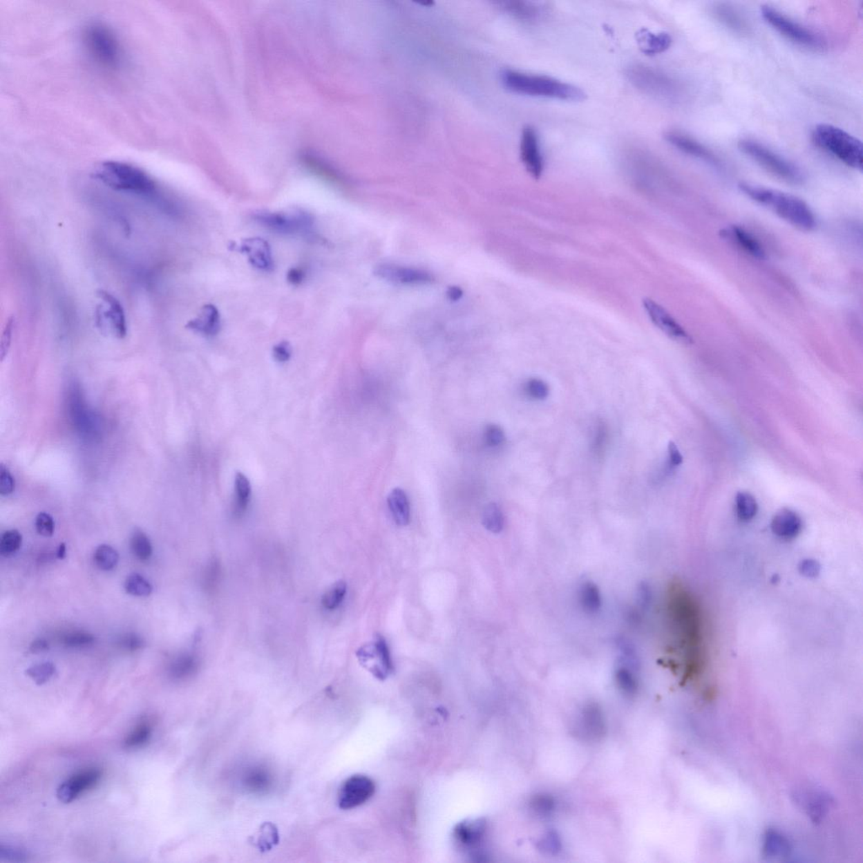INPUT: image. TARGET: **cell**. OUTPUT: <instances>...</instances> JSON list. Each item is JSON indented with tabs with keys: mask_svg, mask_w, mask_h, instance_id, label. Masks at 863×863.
<instances>
[{
	"mask_svg": "<svg viewBox=\"0 0 863 863\" xmlns=\"http://www.w3.org/2000/svg\"><path fill=\"white\" fill-rule=\"evenodd\" d=\"M629 82L643 93L657 99H671L677 94L676 82L670 76L644 64L631 65L627 68Z\"/></svg>",
	"mask_w": 863,
	"mask_h": 863,
	"instance_id": "obj_8",
	"label": "cell"
},
{
	"mask_svg": "<svg viewBox=\"0 0 863 863\" xmlns=\"http://www.w3.org/2000/svg\"><path fill=\"white\" fill-rule=\"evenodd\" d=\"M65 556H66V546H65L64 543H62L60 544L59 549H57V558L59 559H64Z\"/></svg>",
	"mask_w": 863,
	"mask_h": 863,
	"instance_id": "obj_63",
	"label": "cell"
},
{
	"mask_svg": "<svg viewBox=\"0 0 863 863\" xmlns=\"http://www.w3.org/2000/svg\"><path fill=\"white\" fill-rule=\"evenodd\" d=\"M529 808L539 818H550L557 808V802L550 794L538 793L529 802Z\"/></svg>",
	"mask_w": 863,
	"mask_h": 863,
	"instance_id": "obj_37",
	"label": "cell"
},
{
	"mask_svg": "<svg viewBox=\"0 0 863 863\" xmlns=\"http://www.w3.org/2000/svg\"><path fill=\"white\" fill-rule=\"evenodd\" d=\"M506 8L509 13L527 22L542 20L546 13V8L531 2H508L506 3Z\"/></svg>",
	"mask_w": 863,
	"mask_h": 863,
	"instance_id": "obj_31",
	"label": "cell"
},
{
	"mask_svg": "<svg viewBox=\"0 0 863 863\" xmlns=\"http://www.w3.org/2000/svg\"><path fill=\"white\" fill-rule=\"evenodd\" d=\"M524 391L529 398L535 401L546 400L550 394V388L547 383L542 379L537 378L528 379L524 383Z\"/></svg>",
	"mask_w": 863,
	"mask_h": 863,
	"instance_id": "obj_46",
	"label": "cell"
},
{
	"mask_svg": "<svg viewBox=\"0 0 863 863\" xmlns=\"http://www.w3.org/2000/svg\"><path fill=\"white\" fill-rule=\"evenodd\" d=\"M97 295L102 302L95 310L97 327L104 334L124 339L128 333L124 306L113 294L106 290H98Z\"/></svg>",
	"mask_w": 863,
	"mask_h": 863,
	"instance_id": "obj_11",
	"label": "cell"
},
{
	"mask_svg": "<svg viewBox=\"0 0 863 863\" xmlns=\"http://www.w3.org/2000/svg\"><path fill=\"white\" fill-rule=\"evenodd\" d=\"M255 218L265 227L285 235L307 234L314 225L313 218L301 211L294 214L259 212Z\"/></svg>",
	"mask_w": 863,
	"mask_h": 863,
	"instance_id": "obj_12",
	"label": "cell"
},
{
	"mask_svg": "<svg viewBox=\"0 0 863 863\" xmlns=\"http://www.w3.org/2000/svg\"><path fill=\"white\" fill-rule=\"evenodd\" d=\"M817 146L831 153L847 167L862 171L863 146L861 140L830 124H819L812 133Z\"/></svg>",
	"mask_w": 863,
	"mask_h": 863,
	"instance_id": "obj_6",
	"label": "cell"
},
{
	"mask_svg": "<svg viewBox=\"0 0 863 863\" xmlns=\"http://www.w3.org/2000/svg\"><path fill=\"white\" fill-rule=\"evenodd\" d=\"M272 356L278 363H285L289 361L292 356V348L289 341H283L275 345L272 348Z\"/></svg>",
	"mask_w": 863,
	"mask_h": 863,
	"instance_id": "obj_55",
	"label": "cell"
},
{
	"mask_svg": "<svg viewBox=\"0 0 863 863\" xmlns=\"http://www.w3.org/2000/svg\"><path fill=\"white\" fill-rule=\"evenodd\" d=\"M605 439H606V433H605V429L603 428H601L599 429V430H598L596 433V441H594V446H596V448H597L598 450H600V448L603 447L604 444H605Z\"/></svg>",
	"mask_w": 863,
	"mask_h": 863,
	"instance_id": "obj_61",
	"label": "cell"
},
{
	"mask_svg": "<svg viewBox=\"0 0 863 863\" xmlns=\"http://www.w3.org/2000/svg\"><path fill=\"white\" fill-rule=\"evenodd\" d=\"M486 822L482 819L465 820L455 828L454 838L460 849L477 853L486 834Z\"/></svg>",
	"mask_w": 863,
	"mask_h": 863,
	"instance_id": "obj_19",
	"label": "cell"
},
{
	"mask_svg": "<svg viewBox=\"0 0 863 863\" xmlns=\"http://www.w3.org/2000/svg\"><path fill=\"white\" fill-rule=\"evenodd\" d=\"M521 160L533 178H542L544 167V157L540 148L538 133L531 126L523 129L520 141Z\"/></svg>",
	"mask_w": 863,
	"mask_h": 863,
	"instance_id": "obj_16",
	"label": "cell"
},
{
	"mask_svg": "<svg viewBox=\"0 0 863 863\" xmlns=\"http://www.w3.org/2000/svg\"><path fill=\"white\" fill-rule=\"evenodd\" d=\"M761 15L775 30L795 44L815 50L826 48V41L818 34L786 17L772 6H763Z\"/></svg>",
	"mask_w": 863,
	"mask_h": 863,
	"instance_id": "obj_9",
	"label": "cell"
},
{
	"mask_svg": "<svg viewBox=\"0 0 863 863\" xmlns=\"http://www.w3.org/2000/svg\"><path fill=\"white\" fill-rule=\"evenodd\" d=\"M375 792V784L370 777L355 775L341 786L337 804L341 809L355 808L370 800Z\"/></svg>",
	"mask_w": 863,
	"mask_h": 863,
	"instance_id": "obj_14",
	"label": "cell"
},
{
	"mask_svg": "<svg viewBox=\"0 0 863 863\" xmlns=\"http://www.w3.org/2000/svg\"><path fill=\"white\" fill-rule=\"evenodd\" d=\"M643 305L651 321L665 335L681 343L692 344L693 343L689 333L661 305L650 298H643Z\"/></svg>",
	"mask_w": 863,
	"mask_h": 863,
	"instance_id": "obj_15",
	"label": "cell"
},
{
	"mask_svg": "<svg viewBox=\"0 0 863 863\" xmlns=\"http://www.w3.org/2000/svg\"><path fill=\"white\" fill-rule=\"evenodd\" d=\"M715 14L717 17L728 28L734 29L736 32H745L746 28V23L743 21L739 15L734 12V10L727 6H719L717 8Z\"/></svg>",
	"mask_w": 863,
	"mask_h": 863,
	"instance_id": "obj_45",
	"label": "cell"
},
{
	"mask_svg": "<svg viewBox=\"0 0 863 863\" xmlns=\"http://www.w3.org/2000/svg\"><path fill=\"white\" fill-rule=\"evenodd\" d=\"M56 667L51 662H44L30 667L26 674L32 679L38 685H44L55 676Z\"/></svg>",
	"mask_w": 863,
	"mask_h": 863,
	"instance_id": "obj_44",
	"label": "cell"
},
{
	"mask_svg": "<svg viewBox=\"0 0 863 863\" xmlns=\"http://www.w3.org/2000/svg\"><path fill=\"white\" fill-rule=\"evenodd\" d=\"M721 236L748 255L759 260L766 258V252L755 238L739 226H730L721 231Z\"/></svg>",
	"mask_w": 863,
	"mask_h": 863,
	"instance_id": "obj_22",
	"label": "cell"
},
{
	"mask_svg": "<svg viewBox=\"0 0 863 863\" xmlns=\"http://www.w3.org/2000/svg\"><path fill=\"white\" fill-rule=\"evenodd\" d=\"M802 520L796 512L791 509H784L776 513L773 517L772 531L775 535L782 539H792L799 534L802 529Z\"/></svg>",
	"mask_w": 863,
	"mask_h": 863,
	"instance_id": "obj_24",
	"label": "cell"
},
{
	"mask_svg": "<svg viewBox=\"0 0 863 863\" xmlns=\"http://www.w3.org/2000/svg\"><path fill=\"white\" fill-rule=\"evenodd\" d=\"M15 328V319L13 317L10 318L6 322L5 329H3L1 337V344H0V356L3 361L5 359L12 340L13 331Z\"/></svg>",
	"mask_w": 863,
	"mask_h": 863,
	"instance_id": "obj_54",
	"label": "cell"
},
{
	"mask_svg": "<svg viewBox=\"0 0 863 863\" xmlns=\"http://www.w3.org/2000/svg\"><path fill=\"white\" fill-rule=\"evenodd\" d=\"M739 148L743 153L757 161L759 164L766 169L770 173L777 176V178L793 184H800L804 182V174L802 173L799 167L784 159V157L770 151L764 145L753 140H743L739 142Z\"/></svg>",
	"mask_w": 863,
	"mask_h": 863,
	"instance_id": "obj_7",
	"label": "cell"
},
{
	"mask_svg": "<svg viewBox=\"0 0 863 863\" xmlns=\"http://www.w3.org/2000/svg\"><path fill=\"white\" fill-rule=\"evenodd\" d=\"M305 278V272L298 268H292L287 274V282L292 285H300L304 281Z\"/></svg>",
	"mask_w": 863,
	"mask_h": 863,
	"instance_id": "obj_59",
	"label": "cell"
},
{
	"mask_svg": "<svg viewBox=\"0 0 863 863\" xmlns=\"http://www.w3.org/2000/svg\"><path fill=\"white\" fill-rule=\"evenodd\" d=\"M739 187L747 197L772 211L793 227L804 231H811L815 228L814 214L807 203L801 198L750 183L741 182Z\"/></svg>",
	"mask_w": 863,
	"mask_h": 863,
	"instance_id": "obj_2",
	"label": "cell"
},
{
	"mask_svg": "<svg viewBox=\"0 0 863 863\" xmlns=\"http://www.w3.org/2000/svg\"><path fill=\"white\" fill-rule=\"evenodd\" d=\"M83 44L94 62L106 70L116 71L124 63L120 41L105 23H89L83 30Z\"/></svg>",
	"mask_w": 863,
	"mask_h": 863,
	"instance_id": "obj_5",
	"label": "cell"
},
{
	"mask_svg": "<svg viewBox=\"0 0 863 863\" xmlns=\"http://www.w3.org/2000/svg\"><path fill=\"white\" fill-rule=\"evenodd\" d=\"M665 140L668 143L676 148L678 151L696 158L703 160L714 167L720 166V160L710 149L703 144L692 139L685 134L678 132H669L665 134Z\"/></svg>",
	"mask_w": 863,
	"mask_h": 863,
	"instance_id": "obj_20",
	"label": "cell"
},
{
	"mask_svg": "<svg viewBox=\"0 0 863 863\" xmlns=\"http://www.w3.org/2000/svg\"><path fill=\"white\" fill-rule=\"evenodd\" d=\"M187 329L207 337L216 336L220 331V314L217 307L206 305L202 307L198 316L186 325Z\"/></svg>",
	"mask_w": 863,
	"mask_h": 863,
	"instance_id": "obj_23",
	"label": "cell"
},
{
	"mask_svg": "<svg viewBox=\"0 0 863 863\" xmlns=\"http://www.w3.org/2000/svg\"><path fill=\"white\" fill-rule=\"evenodd\" d=\"M124 589L130 596L136 597H148L153 592V587L146 578L137 573L130 574L126 578Z\"/></svg>",
	"mask_w": 863,
	"mask_h": 863,
	"instance_id": "obj_41",
	"label": "cell"
},
{
	"mask_svg": "<svg viewBox=\"0 0 863 863\" xmlns=\"http://www.w3.org/2000/svg\"><path fill=\"white\" fill-rule=\"evenodd\" d=\"M616 646L618 651V661L617 663L631 667V668L639 671L641 667L640 658L636 651V648L630 640L620 636L616 639Z\"/></svg>",
	"mask_w": 863,
	"mask_h": 863,
	"instance_id": "obj_34",
	"label": "cell"
},
{
	"mask_svg": "<svg viewBox=\"0 0 863 863\" xmlns=\"http://www.w3.org/2000/svg\"><path fill=\"white\" fill-rule=\"evenodd\" d=\"M101 770L90 768L74 775L57 789V797L64 804H70L80 794L93 788L102 778Z\"/></svg>",
	"mask_w": 863,
	"mask_h": 863,
	"instance_id": "obj_18",
	"label": "cell"
},
{
	"mask_svg": "<svg viewBox=\"0 0 863 863\" xmlns=\"http://www.w3.org/2000/svg\"><path fill=\"white\" fill-rule=\"evenodd\" d=\"M91 178L119 193L143 197L158 193V184L151 175L135 164L124 161L106 160L99 163L91 172Z\"/></svg>",
	"mask_w": 863,
	"mask_h": 863,
	"instance_id": "obj_3",
	"label": "cell"
},
{
	"mask_svg": "<svg viewBox=\"0 0 863 863\" xmlns=\"http://www.w3.org/2000/svg\"><path fill=\"white\" fill-rule=\"evenodd\" d=\"M240 249L241 252L247 253L253 267L265 272H271L274 269V258H272L270 245L266 240L260 238L247 239L243 241Z\"/></svg>",
	"mask_w": 863,
	"mask_h": 863,
	"instance_id": "obj_21",
	"label": "cell"
},
{
	"mask_svg": "<svg viewBox=\"0 0 863 863\" xmlns=\"http://www.w3.org/2000/svg\"><path fill=\"white\" fill-rule=\"evenodd\" d=\"M736 513L742 521L753 520L758 512V504L753 495L747 492H739L735 498Z\"/></svg>",
	"mask_w": 863,
	"mask_h": 863,
	"instance_id": "obj_36",
	"label": "cell"
},
{
	"mask_svg": "<svg viewBox=\"0 0 863 863\" xmlns=\"http://www.w3.org/2000/svg\"><path fill=\"white\" fill-rule=\"evenodd\" d=\"M578 600L582 611L589 615H596L602 607L599 587L591 581H585L579 587Z\"/></svg>",
	"mask_w": 863,
	"mask_h": 863,
	"instance_id": "obj_29",
	"label": "cell"
},
{
	"mask_svg": "<svg viewBox=\"0 0 863 863\" xmlns=\"http://www.w3.org/2000/svg\"><path fill=\"white\" fill-rule=\"evenodd\" d=\"M130 547L134 557L140 560V561H148L153 554V547L151 540H149L145 533L136 529L133 533L131 539H130Z\"/></svg>",
	"mask_w": 863,
	"mask_h": 863,
	"instance_id": "obj_38",
	"label": "cell"
},
{
	"mask_svg": "<svg viewBox=\"0 0 863 863\" xmlns=\"http://www.w3.org/2000/svg\"><path fill=\"white\" fill-rule=\"evenodd\" d=\"M235 493L234 512L237 516H240L247 510L252 494L251 482L243 473H237L236 475Z\"/></svg>",
	"mask_w": 863,
	"mask_h": 863,
	"instance_id": "obj_33",
	"label": "cell"
},
{
	"mask_svg": "<svg viewBox=\"0 0 863 863\" xmlns=\"http://www.w3.org/2000/svg\"><path fill=\"white\" fill-rule=\"evenodd\" d=\"M35 527L38 534L44 537H51L55 531V520L51 515L45 512L38 513Z\"/></svg>",
	"mask_w": 863,
	"mask_h": 863,
	"instance_id": "obj_51",
	"label": "cell"
},
{
	"mask_svg": "<svg viewBox=\"0 0 863 863\" xmlns=\"http://www.w3.org/2000/svg\"><path fill=\"white\" fill-rule=\"evenodd\" d=\"M347 594V585L343 581L336 582L328 590L322 598V605L328 611H334L339 608L340 605L343 603L345 596Z\"/></svg>",
	"mask_w": 863,
	"mask_h": 863,
	"instance_id": "obj_43",
	"label": "cell"
},
{
	"mask_svg": "<svg viewBox=\"0 0 863 863\" xmlns=\"http://www.w3.org/2000/svg\"><path fill=\"white\" fill-rule=\"evenodd\" d=\"M448 297L451 301H457L462 297L463 292L459 287H451L448 292Z\"/></svg>",
	"mask_w": 863,
	"mask_h": 863,
	"instance_id": "obj_62",
	"label": "cell"
},
{
	"mask_svg": "<svg viewBox=\"0 0 863 863\" xmlns=\"http://www.w3.org/2000/svg\"><path fill=\"white\" fill-rule=\"evenodd\" d=\"M78 386L68 392V413L73 426L83 439L95 442L101 439L102 425L99 418L86 404Z\"/></svg>",
	"mask_w": 863,
	"mask_h": 863,
	"instance_id": "obj_10",
	"label": "cell"
},
{
	"mask_svg": "<svg viewBox=\"0 0 863 863\" xmlns=\"http://www.w3.org/2000/svg\"><path fill=\"white\" fill-rule=\"evenodd\" d=\"M669 470L680 466L683 463V456L680 450L674 442H670L668 446Z\"/></svg>",
	"mask_w": 863,
	"mask_h": 863,
	"instance_id": "obj_58",
	"label": "cell"
},
{
	"mask_svg": "<svg viewBox=\"0 0 863 863\" xmlns=\"http://www.w3.org/2000/svg\"><path fill=\"white\" fill-rule=\"evenodd\" d=\"M49 649V644L45 639H37L30 644V651L32 654H41Z\"/></svg>",
	"mask_w": 863,
	"mask_h": 863,
	"instance_id": "obj_60",
	"label": "cell"
},
{
	"mask_svg": "<svg viewBox=\"0 0 863 863\" xmlns=\"http://www.w3.org/2000/svg\"><path fill=\"white\" fill-rule=\"evenodd\" d=\"M378 278L399 285H424L433 281V276L424 270L395 264H381L376 267Z\"/></svg>",
	"mask_w": 863,
	"mask_h": 863,
	"instance_id": "obj_17",
	"label": "cell"
},
{
	"mask_svg": "<svg viewBox=\"0 0 863 863\" xmlns=\"http://www.w3.org/2000/svg\"><path fill=\"white\" fill-rule=\"evenodd\" d=\"M15 490V480L9 469L5 466H0V493L2 496H9Z\"/></svg>",
	"mask_w": 863,
	"mask_h": 863,
	"instance_id": "obj_53",
	"label": "cell"
},
{
	"mask_svg": "<svg viewBox=\"0 0 863 863\" xmlns=\"http://www.w3.org/2000/svg\"><path fill=\"white\" fill-rule=\"evenodd\" d=\"M387 502L395 522L400 527L408 525L411 518V509L408 495L404 491L401 489L391 491Z\"/></svg>",
	"mask_w": 863,
	"mask_h": 863,
	"instance_id": "obj_26",
	"label": "cell"
},
{
	"mask_svg": "<svg viewBox=\"0 0 863 863\" xmlns=\"http://www.w3.org/2000/svg\"><path fill=\"white\" fill-rule=\"evenodd\" d=\"M653 602L654 592L652 587L647 582H641L636 590V603H638L639 611L643 612L649 611Z\"/></svg>",
	"mask_w": 863,
	"mask_h": 863,
	"instance_id": "obj_47",
	"label": "cell"
},
{
	"mask_svg": "<svg viewBox=\"0 0 863 863\" xmlns=\"http://www.w3.org/2000/svg\"><path fill=\"white\" fill-rule=\"evenodd\" d=\"M666 611L671 631L685 653V671L698 672L703 663L701 649L703 620L699 605L680 581H673L669 585Z\"/></svg>",
	"mask_w": 863,
	"mask_h": 863,
	"instance_id": "obj_1",
	"label": "cell"
},
{
	"mask_svg": "<svg viewBox=\"0 0 863 863\" xmlns=\"http://www.w3.org/2000/svg\"><path fill=\"white\" fill-rule=\"evenodd\" d=\"M605 728V719L601 709L596 704L587 705L579 719V730L582 734L591 739H598L604 734Z\"/></svg>",
	"mask_w": 863,
	"mask_h": 863,
	"instance_id": "obj_25",
	"label": "cell"
},
{
	"mask_svg": "<svg viewBox=\"0 0 863 863\" xmlns=\"http://www.w3.org/2000/svg\"><path fill=\"white\" fill-rule=\"evenodd\" d=\"M639 671L631 667L617 663L615 681L617 688L625 696L632 698L638 694L639 689Z\"/></svg>",
	"mask_w": 863,
	"mask_h": 863,
	"instance_id": "obj_28",
	"label": "cell"
},
{
	"mask_svg": "<svg viewBox=\"0 0 863 863\" xmlns=\"http://www.w3.org/2000/svg\"><path fill=\"white\" fill-rule=\"evenodd\" d=\"M482 524L489 531L498 534L504 527V516L500 506L491 502L483 511Z\"/></svg>",
	"mask_w": 863,
	"mask_h": 863,
	"instance_id": "obj_39",
	"label": "cell"
},
{
	"mask_svg": "<svg viewBox=\"0 0 863 863\" xmlns=\"http://www.w3.org/2000/svg\"><path fill=\"white\" fill-rule=\"evenodd\" d=\"M799 571L804 576L807 578H815L818 576L820 571V565L818 562L815 560L807 559L800 563Z\"/></svg>",
	"mask_w": 863,
	"mask_h": 863,
	"instance_id": "obj_57",
	"label": "cell"
},
{
	"mask_svg": "<svg viewBox=\"0 0 863 863\" xmlns=\"http://www.w3.org/2000/svg\"><path fill=\"white\" fill-rule=\"evenodd\" d=\"M357 655L360 663L379 680H386L392 673V659L388 645L382 636H376L374 642L363 646Z\"/></svg>",
	"mask_w": 863,
	"mask_h": 863,
	"instance_id": "obj_13",
	"label": "cell"
},
{
	"mask_svg": "<svg viewBox=\"0 0 863 863\" xmlns=\"http://www.w3.org/2000/svg\"><path fill=\"white\" fill-rule=\"evenodd\" d=\"M29 854L20 847L2 845L0 847V861L8 862H25Z\"/></svg>",
	"mask_w": 863,
	"mask_h": 863,
	"instance_id": "obj_49",
	"label": "cell"
},
{
	"mask_svg": "<svg viewBox=\"0 0 863 863\" xmlns=\"http://www.w3.org/2000/svg\"><path fill=\"white\" fill-rule=\"evenodd\" d=\"M484 439L486 446L491 448L500 447L505 442V433L500 426L489 424L485 428Z\"/></svg>",
	"mask_w": 863,
	"mask_h": 863,
	"instance_id": "obj_50",
	"label": "cell"
},
{
	"mask_svg": "<svg viewBox=\"0 0 863 863\" xmlns=\"http://www.w3.org/2000/svg\"><path fill=\"white\" fill-rule=\"evenodd\" d=\"M118 644L126 651L134 652L143 647L144 640L137 634H128L122 636Z\"/></svg>",
	"mask_w": 863,
	"mask_h": 863,
	"instance_id": "obj_56",
	"label": "cell"
},
{
	"mask_svg": "<svg viewBox=\"0 0 863 863\" xmlns=\"http://www.w3.org/2000/svg\"><path fill=\"white\" fill-rule=\"evenodd\" d=\"M95 642V636L89 632H75L65 636L64 643L68 647L79 648L92 645Z\"/></svg>",
	"mask_w": 863,
	"mask_h": 863,
	"instance_id": "obj_48",
	"label": "cell"
},
{
	"mask_svg": "<svg viewBox=\"0 0 863 863\" xmlns=\"http://www.w3.org/2000/svg\"><path fill=\"white\" fill-rule=\"evenodd\" d=\"M539 844L540 850L544 851V853L558 854L562 849L561 840L555 832H548L546 835L543 836Z\"/></svg>",
	"mask_w": 863,
	"mask_h": 863,
	"instance_id": "obj_52",
	"label": "cell"
},
{
	"mask_svg": "<svg viewBox=\"0 0 863 863\" xmlns=\"http://www.w3.org/2000/svg\"><path fill=\"white\" fill-rule=\"evenodd\" d=\"M638 38L641 48L648 55L665 52L672 44V38L669 34H654L647 30H641Z\"/></svg>",
	"mask_w": 863,
	"mask_h": 863,
	"instance_id": "obj_30",
	"label": "cell"
},
{
	"mask_svg": "<svg viewBox=\"0 0 863 863\" xmlns=\"http://www.w3.org/2000/svg\"><path fill=\"white\" fill-rule=\"evenodd\" d=\"M94 561L99 569L111 571L117 567L119 562L118 552L109 544H103L95 549Z\"/></svg>",
	"mask_w": 863,
	"mask_h": 863,
	"instance_id": "obj_40",
	"label": "cell"
},
{
	"mask_svg": "<svg viewBox=\"0 0 863 863\" xmlns=\"http://www.w3.org/2000/svg\"><path fill=\"white\" fill-rule=\"evenodd\" d=\"M152 725L147 720H142L130 732L124 741L126 749H137L146 745L152 736Z\"/></svg>",
	"mask_w": 863,
	"mask_h": 863,
	"instance_id": "obj_35",
	"label": "cell"
},
{
	"mask_svg": "<svg viewBox=\"0 0 863 863\" xmlns=\"http://www.w3.org/2000/svg\"><path fill=\"white\" fill-rule=\"evenodd\" d=\"M22 535L17 529L7 531L0 540V554L3 557H11L21 549Z\"/></svg>",
	"mask_w": 863,
	"mask_h": 863,
	"instance_id": "obj_42",
	"label": "cell"
},
{
	"mask_svg": "<svg viewBox=\"0 0 863 863\" xmlns=\"http://www.w3.org/2000/svg\"><path fill=\"white\" fill-rule=\"evenodd\" d=\"M243 784L245 789L251 793H266L272 786V775L266 768L253 767L244 775Z\"/></svg>",
	"mask_w": 863,
	"mask_h": 863,
	"instance_id": "obj_27",
	"label": "cell"
},
{
	"mask_svg": "<svg viewBox=\"0 0 863 863\" xmlns=\"http://www.w3.org/2000/svg\"><path fill=\"white\" fill-rule=\"evenodd\" d=\"M198 662L194 655L184 654L176 657L169 666V674L175 681L185 680L197 671Z\"/></svg>",
	"mask_w": 863,
	"mask_h": 863,
	"instance_id": "obj_32",
	"label": "cell"
},
{
	"mask_svg": "<svg viewBox=\"0 0 863 863\" xmlns=\"http://www.w3.org/2000/svg\"><path fill=\"white\" fill-rule=\"evenodd\" d=\"M502 82L506 89L513 93L529 97L558 99L567 102H581L586 97L585 91L580 88L547 76L505 70L502 73Z\"/></svg>",
	"mask_w": 863,
	"mask_h": 863,
	"instance_id": "obj_4",
	"label": "cell"
}]
</instances>
